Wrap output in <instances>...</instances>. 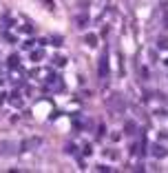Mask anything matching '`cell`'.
Masks as SVG:
<instances>
[{
	"label": "cell",
	"instance_id": "1",
	"mask_svg": "<svg viewBox=\"0 0 168 173\" xmlns=\"http://www.w3.org/2000/svg\"><path fill=\"white\" fill-rule=\"evenodd\" d=\"M42 144V138H29V140H25L20 144V151H31V149H36V146H40Z\"/></svg>",
	"mask_w": 168,
	"mask_h": 173
},
{
	"label": "cell",
	"instance_id": "2",
	"mask_svg": "<svg viewBox=\"0 0 168 173\" xmlns=\"http://www.w3.org/2000/svg\"><path fill=\"white\" fill-rule=\"evenodd\" d=\"M13 153H16V144L13 142H7V140L0 142V155H13Z\"/></svg>",
	"mask_w": 168,
	"mask_h": 173
},
{
	"label": "cell",
	"instance_id": "3",
	"mask_svg": "<svg viewBox=\"0 0 168 173\" xmlns=\"http://www.w3.org/2000/svg\"><path fill=\"white\" fill-rule=\"evenodd\" d=\"M98 76L100 78H106L108 76V58H106V53L100 58V67H98Z\"/></svg>",
	"mask_w": 168,
	"mask_h": 173
},
{
	"label": "cell",
	"instance_id": "4",
	"mask_svg": "<svg viewBox=\"0 0 168 173\" xmlns=\"http://www.w3.org/2000/svg\"><path fill=\"white\" fill-rule=\"evenodd\" d=\"M151 153H153L155 158H166V153H168V151L164 149L161 144H153V146H151Z\"/></svg>",
	"mask_w": 168,
	"mask_h": 173
},
{
	"label": "cell",
	"instance_id": "5",
	"mask_svg": "<svg viewBox=\"0 0 168 173\" xmlns=\"http://www.w3.org/2000/svg\"><path fill=\"white\" fill-rule=\"evenodd\" d=\"M75 27H78V29L89 27V16H86V13H80V16L75 18Z\"/></svg>",
	"mask_w": 168,
	"mask_h": 173
},
{
	"label": "cell",
	"instance_id": "6",
	"mask_svg": "<svg viewBox=\"0 0 168 173\" xmlns=\"http://www.w3.org/2000/svg\"><path fill=\"white\" fill-rule=\"evenodd\" d=\"M84 42H86L89 47H95V44H98V36H95V33H86Z\"/></svg>",
	"mask_w": 168,
	"mask_h": 173
},
{
	"label": "cell",
	"instance_id": "7",
	"mask_svg": "<svg viewBox=\"0 0 168 173\" xmlns=\"http://www.w3.org/2000/svg\"><path fill=\"white\" fill-rule=\"evenodd\" d=\"M18 64H20V58H18V56H11V58L7 60V67H9V69H18Z\"/></svg>",
	"mask_w": 168,
	"mask_h": 173
},
{
	"label": "cell",
	"instance_id": "8",
	"mask_svg": "<svg viewBox=\"0 0 168 173\" xmlns=\"http://www.w3.org/2000/svg\"><path fill=\"white\" fill-rule=\"evenodd\" d=\"M137 131V125H135V122H126V125H124V133H135Z\"/></svg>",
	"mask_w": 168,
	"mask_h": 173
},
{
	"label": "cell",
	"instance_id": "9",
	"mask_svg": "<svg viewBox=\"0 0 168 173\" xmlns=\"http://www.w3.org/2000/svg\"><path fill=\"white\" fill-rule=\"evenodd\" d=\"M159 49H168V38H159Z\"/></svg>",
	"mask_w": 168,
	"mask_h": 173
},
{
	"label": "cell",
	"instance_id": "10",
	"mask_svg": "<svg viewBox=\"0 0 168 173\" xmlns=\"http://www.w3.org/2000/svg\"><path fill=\"white\" fill-rule=\"evenodd\" d=\"M31 58H33V60H36V62H38V60H40V58H42V51H33V56H31Z\"/></svg>",
	"mask_w": 168,
	"mask_h": 173
},
{
	"label": "cell",
	"instance_id": "11",
	"mask_svg": "<svg viewBox=\"0 0 168 173\" xmlns=\"http://www.w3.org/2000/svg\"><path fill=\"white\" fill-rule=\"evenodd\" d=\"M22 31H25V33H31V31H33V27H31V24H25V27H22Z\"/></svg>",
	"mask_w": 168,
	"mask_h": 173
},
{
	"label": "cell",
	"instance_id": "12",
	"mask_svg": "<svg viewBox=\"0 0 168 173\" xmlns=\"http://www.w3.org/2000/svg\"><path fill=\"white\" fill-rule=\"evenodd\" d=\"M22 47H25V49H31V47H33V40H27V42L22 44Z\"/></svg>",
	"mask_w": 168,
	"mask_h": 173
},
{
	"label": "cell",
	"instance_id": "13",
	"mask_svg": "<svg viewBox=\"0 0 168 173\" xmlns=\"http://www.w3.org/2000/svg\"><path fill=\"white\" fill-rule=\"evenodd\" d=\"M0 84H2V80H0Z\"/></svg>",
	"mask_w": 168,
	"mask_h": 173
}]
</instances>
